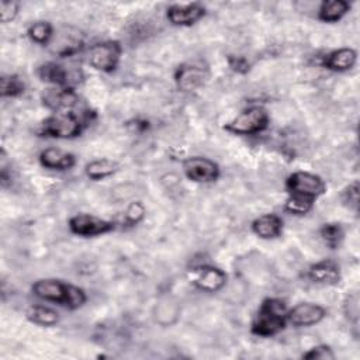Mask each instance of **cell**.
Wrapping results in <instances>:
<instances>
[{
  "label": "cell",
  "instance_id": "obj_1",
  "mask_svg": "<svg viewBox=\"0 0 360 360\" xmlns=\"http://www.w3.org/2000/svg\"><path fill=\"white\" fill-rule=\"evenodd\" d=\"M33 291L36 295H39L43 300L54 301L69 308H79L86 301V295L82 288H78L71 284H65L54 279L39 280L33 286Z\"/></svg>",
  "mask_w": 360,
  "mask_h": 360
},
{
  "label": "cell",
  "instance_id": "obj_2",
  "mask_svg": "<svg viewBox=\"0 0 360 360\" xmlns=\"http://www.w3.org/2000/svg\"><path fill=\"white\" fill-rule=\"evenodd\" d=\"M286 319V304L279 298H266L252 324V332L263 338L273 336L284 328Z\"/></svg>",
  "mask_w": 360,
  "mask_h": 360
},
{
  "label": "cell",
  "instance_id": "obj_3",
  "mask_svg": "<svg viewBox=\"0 0 360 360\" xmlns=\"http://www.w3.org/2000/svg\"><path fill=\"white\" fill-rule=\"evenodd\" d=\"M286 187L290 193V197L302 199L314 203L316 197L325 193L326 186L324 180L309 172H294L288 176Z\"/></svg>",
  "mask_w": 360,
  "mask_h": 360
},
{
  "label": "cell",
  "instance_id": "obj_4",
  "mask_svg": "<svg viewBox=\"0 0 360 360\" xmlns=\"http://www.w3.org/2000/svg\"><path fill=\"white\" fill-rule=\"evenodd\" d=\"M269 124V114L263 107L253 106L244 110L232 121L225 126L227 131L242 135H252L266 130Z\"/></svg>",
  "mask_w": 360,
  "mask_h": 360
},
{
  "label": "cell",
  "instance_id": "obj_5",
  "mask_svg": "<svg viewBox=\"0 0 360 360\" xmlns=\"http://www.w3.org/2000/svg\"><path fill=\"white\" fill-rule=\"evenodd\" d=\"M84 124L75 113H55L43 124V134L54 138H75L82 133Z\"/></svg>",
  "mask_w": 360,
  "mask_h": 360
},
{
  "label": "cell",
  "instance_id": "obj_6",
  "mask_svg": "<svg viewBox=\"0 0 360 360\" xmlns=\"http://www.w3.org/2000/svg\"><path fill=\"white\" fill-rule=\"evenodd\" d=\"M121 46L117 41H106L91 48L89 64L102 72H113L120 61Z\"/></svg>",
  "mask_w": 360,
  "mask_h": 360
},
{
  "label": "cell",
  "instance_id": "obj_7",
  "mask_svg": "<svg viewBox=\"0 0 360 360\" xmlns=\"http://www.w3.org/2000/svg\"><path fill=\"white\" fill-rule=\"evenodd\" d=\"M186 176L197 183H210L218 179L220 168L218 165L208 158H189L183 164Z\"/></svg>",
  "mask_w": 360,
  "mask_h": 360
},
{
  "label": "cell",
  "instance_id": "obj_8",
  "mask_svg": "<svg viewBox=\"0 0 360 360\" xmlns=\"http://www.w3.org/2000/svg\"><path fill=\"white\" fill-rule=\"evenodd\" d=\"M69 228L74 234L82 236H95L114 229V224L91 214H79L71 218Z\"/></svg>",
  "mask_w": 360,
  "mask_h": 360
},
{
  "label": "cell",
  "instance_id": "obj_9",
  "mask_svg": "<svg viewBox=\"0 0 360 360\" xmlns=\"http://www.w3.org/2000/svg\"><path fill=\"white\" fill-rule=\"evenodd\" d=\"M207 79V71L201 65L183 64L175 74V81L182 92H193L204 85Z\"/></svg>",
  "mask_w": 360,
  "mask_h": 360
},
{
  "label": "cell",
  "instance_id": "obj_10",
  "mask_svg": "<svg viewBox=\"0 0 360 360\" xmlns=\"http://www.w3.org/2000/svg\"><path fill=\"white\" fill-rule=\"evenodd\" d=\"M326 311L314 302H300L290 312H287V319L295 326H311L324 319Z\"/></svg>",
  "mask_w": 360,
  "mask_h": 360
},
{
  "label": "cell",
  "instance_id": "obj_11",
  "mask_svg": "<svg viewBox=\"0 0 360 360\" xmlns=\"http://www.w3.org/2000/svg\"><path fill=\"white\" fill-rule=\"evenodd\" d=\"M206 15V9L199 4L173 5L168 9V19L173 26H192Z\"/></svg>",
  "mask_w": 360,
  "mask_h": 360
},
{
  "label": "cell",
  "instance_id": "obj_12",
  "mask_svg": "<svg viewBox=\"0 0 360 360\" xmlns=\"http://www.w3.org/2000/svg\"><path fill=\"white\" fill-rule=\"evenodd\" d=\"M194 283L199 288H201L204 291L214 293V291L221 290L225 286L227 274L218 267L201 266L196 270Z\"/></svg>",
  "mask_w": 360,
  "mask_h": 360
},
{
  "label": "cell",
  "instance_id": "obj_13",
  "mask_svg": "<svg viewBox=\"0 0 360 360\" xmlns=\"http://www.w3.org/2000/svg\"><path fill=\"white\" fill-rule=\"evenodd\" d=\"M44 105L54 110L68 109L76 105L78 98L74 93L72 88H55V89H47L43 95Z\"/></svg>",
  "mask_w": 360,
  "mask_h": 360
},
{
  "label": "cell",
  "instance_id": "obj_14",
  "mask_svg": "<svg viewBox=\"0 0 360 360\" xmlns=\"http://www.w3.org/2000/svg\"><path fill=\"white\" fill-rule=\"evenodd\" d=\"M40 162L44 168L67 171L75 166V156L69 152L57 148H48L41 152Z\"/></svg>",
  "mask_w": 360,
  "mask_h": 360
},
{
  "label": "cell",
  "instance_id": "obj_15",
  "mask_svg": "<svg viewBox=\"0 0 360 360\" xmlns=\"http://www.w3.org/2000/svg\"><path fill=\"white\" fill-rule=\"evenodd\" d=\"M308 277L318 284H336L340 280V272L339 267L331 262L324 260L319 263H315L308 270Z\"/></svg>",
  "mask_w": 360,
  "mask_h": 360
},
{
  "label": "cell",
  "instance_id": "obj_16",
  "mask_svg": "<svg viewBox=\"0 0 360 360\" xmlns=\"http://www.w3.org/2000/svg\"><path fill=\"white\" fill-rule=\"evenodd\" d=\"M39 75L44 82L53 84L60 88H71L74 76L65 67L55 62H48L43 65L39 71Z\"/></svg>",
  "mask_w": 360,
  "mask_h": 360
},
{
  "label": "cell",
  "instance_id": "obj_17",
  "mask_svg": "<svg viewBox=\"0 0 360 360\" xmlns=\"http://www.w3.org/2000/svg\"><path fill=\"white\" fill-rule=\"evenodd\" d=\"M252 229L258 236L263 239L277 238L281 234L283 221L276 214H265L253 221Z\"/></svg>",
  "mask_w": 360,
  "mask_h": 360
},
{
  "label": "cell",
  "instance_id": "obj_18",
  "mask_svg": "<svg viewBox=\"0 0 360 360\" xmlns=\"http://www.w3.org/2000/svg\"><path fill=\"white\" fill-rule=\"evenodd\" d=\"M356 60H357V54H356L354 50L340 48L338 51H333V53L328 54L324 58V65L331 71L343 72V71L352 69L356 64Z\"/></svg>",
  "mask_w": 360,
  "mask_h": 360
},
{
  "label": "cell",
  "instance_id": "obj_19",
  "mask_svg": "<svg viewBox=\"0 0 360 360\" xmlns=\"http://www.w3.org/2000/svg\"><path fill=\"white\" fill-rule=\"evenodd\" d=\"M350 9V5L345 0H329L319 8V20L325 23H335L340 20Z\"/></svg>",
  "mask_w": 360,
  "mask_h": 360
},
{
  "label": "cell",
  "instance_id": "obj_20",
  "mask_svg": "<svg viewBox=\"0 0 360 360\" xmlns=\"http://www.w3.org/2000/svg\"><path fill=\"white\" fill-rule=\"evenodd\" d=\"M26 315L32 322L43 326H53L58 322V312L46 305H32Z\"/></svg>",
  "mask_w": 360,
  "mask_h": 360
},
{
  "label": "cell",
  "instance_id": "obj_21",
  "mask_svg": "<svg viewBox=\"0 0 360 360\" xmlns=\"http://www.w3.org/2000/svg\"><path fill=\"white\" fill-rule=\"evenodd\" d=\"M116 171H117V164L109 159H99L86 165V175L92 180H102L105 178H109Z\"/></svg>",
  "mask_w": 360,
  "mask_h": 360
},
{
  "label": "cell",
  "instance_id": "obj_22",
  "mask_svg": "<svg viewBox=\"0 0 360 360\" xmlns=\"http://www.w3.org/2000/svg\"><path fill=\"white\" fill-rule=\"evenodd\" d=\"M82 41L79 36L65 34L55 43V53L61 57H71L81 51Z\"/></svg>",
  "mask_w": 360,
  "mask_h": 360
},
{
  "label": "cell",
  "instance_id": "obj_23",
  "mask_svg": "<svg viewBox=\"0 0 360 360\" xmlns=\"http://www.w3.org/2000/svg\"><path fill=\"white\" fill-rule=\"evenodd\" d=\"M29 36L34 43L46 46L51 41L54 36V29L47 22H36L29 27Z\"/></svg>",
  "mask_w": 360,
  "mask_h": 360
},
{
  "label": "cell",
  "instance_id": "obj_24",
  "mask_svg": "<svg viewBox=\"0 0 360 360\" xmlns=\"http://www.w3.org/2000/svg\"><path fill=\"white\" fill-rule=\"evenodd\" d=\"M0 84H2L0 85V91H2L4 98H16L25 92V84L16 75L2 76Z\"/></svg>",
  "mask_w": 360,
  "mask_h": 360
},
{
  "label": "cell",
  "instance_id": "obj_25",
  "mask_svg": "<svg viewBox=\"0 0 360 360\" xmlns=\"http://www.w3.org/2000/svg\"><path fill=\"white\" fill-rule=\"evenodd\" d=\"M343 235H345V232H343V228L340 224H325L321 228V236H322L324 242L331 249L338 248V245L343 239Z\"/></svg>",
  "mask_w": 360,
  "mask_h": 360
},
{
  "label": "cell",
  "instance_id": "obj_26",
  "mask_svg": "<svg viewBox=\"0 0 360 360\" xmlns=\"http://www.w3.org/2000/svg\"><path fill=\"white\" fill-rule=\"evenodd\" d=\"M343 203L352 208V210H357L359 207V182H353L352 185H349L342 194Z\"/></svg>",
  "mask_w": 360,
  "mask_h": 360
},
{
  "label": "cell",
  "instance_id": "obj_27",
  "mask_svg": "<svg viewBox=\"0 0 360 360\" xmlns=\"http://www.w3.org/2000/svg\"><path fill=\"white\" fill-rule=\"evenodd\" d=\"M145 215V207L137 201V203H133L128 208H127V213H126V220L128 224L134 225V224H138Z\"/></svg>",
  "mask_w": 360,
  "mask_h": 360
},
{
  "label": "cell",
  "instance_id": "obj_28",
  "mask_svg": "<svg viewBox=\"0 0 360 360\" xmlns=\"http://www.w3.org/2000/svg\"><path fill=\"white\" fill-rule=\"evenodd\" d=\"M0 13H2V22L4 23H9L12 20L16 19V16L19 15L20 11V5L18 2H2L0 5Z\"/></svg>",
  "mask_w": 360,
  "mask_h": 360
},
{
  "label": "cell",
  "instance_id": "obj_29",
  "mask_svg": "<svg viewBox=\"0 0 360 360\" xmlns=\"http://www.w3.org/2000/svg\"><path fill=\"white\" fill-rule=\"evenodd\" d=\"M302 357L304 359H333L335 354L328 346H316V347H312L305 354H302Z\"/></svg>",
  "mask_w": 360,
  "mask_h": 360
},
{
  "label": "cell",
  "instance_id": "obj_30",
  "mask_svg": "<svg viewBox=\"0 0 360 360\" xmlns=\"http://www.w3.org/2000/svg\"><path fill=\"white\" fill-rule=\"evenodd\" d=\"M229 65L235 72H239V74H245L249 69V64L246 62V60H244L241 57L229 58Z\"/></svg>",
  "mask_w": 360,
  "mask_h": 360
}]
</instances>
